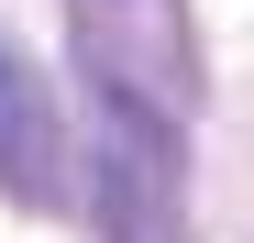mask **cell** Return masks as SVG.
Instances as JSON below:
<instances>
[{"mask_svg": "<svg viewBox=\"0 0 254 243\" xmlns=\"http://www.w3.org/2000/svg\"><path fill=\"white\" fill-rule=\"evenodd\" d=\"M56 177V89L22 45H0V188H45Z\"/></svg>", "mask_w": 254, "mask_h": 243, "instance_id": "obj_1", "label": "cell"}]
</instances>
